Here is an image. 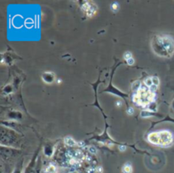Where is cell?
Returning a JSON list of instances; mask_svg holds the SVG:
<instances>
[{"label":"cell","mask_w":174,"mask_h":173,"mask_svg":"<svg viewBox=\"0 0 174 173\" xmlns=\"http://www.w3.org/2000/svg\"><path fill=\"white\" fill-rule=\"evenodd\" d=\"M145 86H147L148 88H152L154 86L153 84V81H152V77H148L145 80Z\"/></svg>","instance_id":"52a82bcc"},{"label":"cell","mask_w":174,"mask_h":173,"mask_svg":"<svg viewBox=\"0 0 174 173\" xmlns=\"http://www.w3.org/2000/svg\"><path fill=\"white\" fill-rule=\"evenodd\" d=\"M116 105L118 106V107H120L121 106V102H117V103H116Z\"/></svg>","instance_id":"ac0fdd59"},{"label":"cell","mask_w":174,"mask_h":173,"mask_svg":"<svg viewBox=\"0 0 174 173\" xmlns=\"http://www.w3.org/2000/svg\"><path fill=\"white\" fill-rule=\"evenodd\" d=\"M132 57V53L129 52V51H127L124 55H123V58L127 61V60H128V59H130Z\"/></svg>","instance_id":"8fae6325"},{"label":"cell","mask_w":174,"mask_h":173,"mask_svg":"<svg viewBox=\"0 0 174 173\" xmlns=\"http://www.w3.org/2000/svg\"><path fill=\"white\" fill-rule=\"evenodd\" d=\"M148 141L154 145L166 147L171 145L173 142V135L171 131L166 130L154 131L149 134Z\"/></svg>","instance_id":"3957f363"},{"label":"cell","mask_w":174,"mask_h":173,"mask_svg":"<svg viewBox=\"0 0 174 173\" xmlns=\"http://www.w3.org/2000/svg\"><path fill=\"white\" fill-rule=\"evenodd\" d=\"M127 113H128V114H129V115H132L133 113H134V110H133L132 108H129L128 109V111H127Z\"/></svg>","instance_id":"5bb4252c"},{"label":"cell","mask_w":174,"mask_h":173,"mask_svg":"<svg viewBox=\"0 0 174 173\" xmlns=\"http://www.w3.org/2000/svg\"><path fill=\"white\" fill-rule=\"evenodd\" d=\"M97 170H98V172H102V171H103V169H102L101 167H98V169H97Z\"/></svg>","instance_id":"e0dca14e"},{"label":"cell","mask_w":174,"mask_h":173,"mask_svg":"<svg viewBox=\"0 0 174 173\" xmlns=\"http://www.w3.org/2000/svg\"><path fill=\"white\" fill-rule=\"evenodd\" d=\"M152 81H153V84H154V87H158L160 84V79L158 77L156 76H152Z\"/></svg>","instance_id":"30bf717a"},{"label":"cell","mask_w":174,"mask_h":173,"mask_svg":"<svg viewBox=\"0 0 174 173\" xmlns=\"http://www.w3.org/2000/svg\"><path fill=\"white\" fill-rule=\"evenodd\" d=\"M155 98L156 95L150 89L145 85H140L133 95V102L139 106L147 107L154 102Z\"/></svg>","instance_id":"7a4b0ae2"},{"label":"cell","mask_w":174,"mask_h":173,"mask_svg":"<svg viewBox=\"0 0 174 173\" xmlns=\"http://www.w3.org/2000/svg\"><path fill=\"white\" fill-rule=\"evenodd\" d=\"M82 10L86 14L87 17H93L98 10V7L96 5V3H94L92 1H84L82 3V6H81Z\"/></svg>","instance_id":"277c9868"},{"label":"cell","mask_w":174,"mask_h":173,"mask_svg":"<svg viewBox=\"0 0 174 173\" xmlns=\"http://www.w3.org/2000/svg\"><path fill=\"white\" fill-rule=\"evenodd\" d=\"M126 62H127V63H128V64L129 66H132V65H133V64H134V59H133V58L132 57V58H130V59L127 60Z\"/></svg>","instance_id":"4fadbf2b"},{"label":"cell","mask_w":174,"mask_h":173,"mask_svg":"<svg viewBox=\"0 0 174 173\" xmlns=\"http://www.w3.org/2000/svg\"><path fill=\"white\" fill-rule=\"evenodd\" d=\"M111 10H112L113 12H116V11L119 10V3H118L117 2L112 3L111 5Z\"/></svg>","instance_id":"9c48e42d"},{"label":"cell","mask_w":174,"mask_h":173,"mask_svg":"<svg viewBox=\"0 0 174 173\" xmlns=\"http://www.w3.org/2000/svg\"><path fill=\"white\" fill-rule=\"evenodd\" d=\"M78 146H80V147H81V146H82V147H83V146H84V142H78Z\"/></svg>","instance_id":"2e32d148"},{"label":"cell","mask_w":174,"mask_h":173,"mask_svg":"<svg viewBox=\"0 0 174 173\" xmlns=\"http://www.w3.org/2000/svg\"><path fill=\"white\" fill-rule=\"evenodd\" d=\"M126 148H127V147L124 146V145H121V146H119V149H120L121 151H125Z\"/></svg>","instance_id":"9a60e30c"},{"label":"cell","mask_w":174,"mask_h":173,"mask_svg":"<svg viewBox=\"0 0 174 173\" xmlns=\"http://www.w3.org/2000/svg\"><path fill=\"white\" fill-rule=\"evenodd\" d=\"M132 167L130 163H126L122 167V173H132Z\"/></svg>","instance_id":"8992f818"},{"label":"cell","mask_w":174,"mask_h":173,"mask_svg":"<svg viewBox=\"0 0 174 173\" xmlns=\"http://www.w3.org/2000/svg\"><path fill=\"white\" fill-rule=\"evenodd\" d=\"M64 142H65V143L66 145H68L69 147H73V146H75L76 144V141L73 139L72 137H65Z\"/></svg>","instance_id":"5b68a950"},{"label":"cell","mask_w":174,"mask_h":173,"mask_svg":"<svg viewBox=\"0 0 174 173\" xmlns=\"http://www.w3.org/2000/svg\"><path fill=\"white\" fill-rule=\"evenodd\" d=\"M56 172V168L54 165H49L46 171H45V173H55Z\"/></svg>","instance_id":"ba28073f"},{"label":"cell","mask_w":174,"mask_h":173,"mask_svg":"<svg viewBox=\"0 0 174 173\" xmlns=\"http://www.w3.org/2000/svg\"><path fill=\"white\" fill-rule=\"evenodd\" d=\"M153 52L160 57H171L174 54V39L167 34H156L151 40Z\"/></svg>","instance_id":"6da1fadb"},{"label":"cell","mask_w":174,"mask_h":173,"mask_svg":"<svg viewBox=\"0 0 174 173\" xmlns=\"http://www.w3.org/2000/svg\"><path fill=\"white\" fill-rule=\"evenodd\" d=\"M89 152H90V153H92V154H96L97 150H96V148H95L94 147L90 146V147H89Z\"/></svg>","instance_id":"7c38bea8"}]
</instances>
